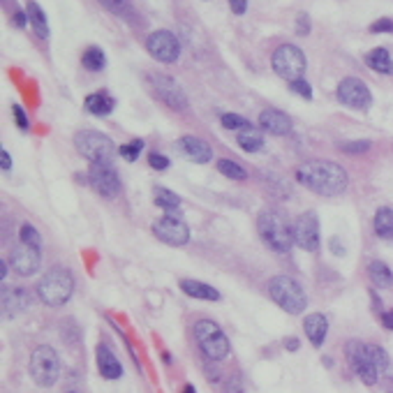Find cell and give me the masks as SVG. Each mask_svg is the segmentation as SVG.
Here are the masks:
<instances>
[{"label": "cell", "mask_w": 393, "mask_h": 393, "mask_svg": "<svg viewBox=\"0 0 393 393\" xmlns=\"http://www.w3.org/2000/svg\"><path fill=\"white\" fill-rule=\"evenodd\" d=\"M0 158H3V169L8 172V169L12 167V158H10V153L8 151H0Z\"/></svg>", "instance_id": "obj_45"}, {"label": "cell", "mask_w": 393, "mask_h": 393, "mask_svg": "<svg viewBox=\"0 0 393 393\" xmlns=\"http://www.w3.org/2000/svg\"><path fill=\"white\" fill-rule=\"evenodd\" d=\"M338 100L349 109H368L372 104V93L365 81L356 77H347L338 84Z\"/></svg>", "instance_id": "obj_11"}, {"label": "cell", "mask_w": 393, "mask_h": 393, "mask_svg": "<svg viewBox=\"0 0 393 393\" xmlns=\"http://www.w3.org/2000/svg\"><path fill=\"white\" fill-rule=\"evenodd\" d=\"M88 179H91V185L102 196H109L111 199V196H116L120 192V179H118L116 169L111 167V162H98V165H91Z\"/></svg>", "instance_id": "obj_15"}, {"label": "cell", "mask_w": 393, "mask_h": 393, "mask_svg": "<svg viewBox=\"0 0 393 393\" xmlns=\"http://www.w3.org/2000/svg\"><path fill=\"white\" fill-rule=\"evenodd\" d=\"M382 324L389 331H393V310H389V313H382Z\"/></svg>", "instance_id": "obj_44"}, {"label": "cell", "mask_w": 393, "mask_h": 393, "mask_svg": "<svg viewBox=\"0 0 393 393\" xmlns=\"http://www.w3.org/2000/svg\"><path fill=\"white\" fill-rule=\"evenodd\" d=\"M181 289L185 291L188 296H192V299H201V301H218L220 299L218 289H213L211 284L199 282V280H181Z\"/></svg>", "instance_id": "obj_23"}, {"label": "cell", "mask_w": 393, "mask_h": 393, "mask_svg": "<svg viewBox=\"0 0 393 393\" xmlns=\"http://www.w3.org/2000/svg\"><path fill=\"white\" fill-rule=\"evenodd\" d=\"M74 146H77V151L84 155L86 160H91V165H98V162H111L113 153H116L113 141L107 137V134L98 132V130L77 132V137H74Z\"/></svg>", "instance_id": "obj_6"}, {"label": "cell", "mask_w": 393, "mask_h": 393, "mask_svg": "<svg viewBox=\"0 0 393 393\" xmlns=\"http://www.w3.org/2000/svg\"><path fill=\"white\" fill-rule=\"evenodd\" d=\"M236 141H239V146L248 153H257L264 148V134L257 130L255 125H248V127H243V130H239Z\"/></svg>", "instance_id": "obj_24"}, {"label": "cell", "mask_w": 393, "mask_h": 393, "mask_svg": "<svg viewBox=\"0 0 393 393\" xmlns=\"http://www.w3.org/2000/svg\"><path fill=\"white\" fill-rule=\"evenodd\" d=\"M303 327H306L308 340L313 342L315 347H322L324 340H327V333H329V322H327V317L320 315V313H313V315L306 317Z\"/></svg>", "instance_id": "obj_21"}, {"label": "cell", "mask_w": 393, "mask_h": 393, "mask_svg": "<svg viewBox=\"0 0 393 393\" xmlns=\"http://www.w3.org/2000/svg\"><path fill=\"white\" fill-rule=\"evenodd\" d=\"M10 266H12L15 273L24 275V277L37 273V271H39V250H33V248L24 246V243H21L19 248L12 250Z\"/></svg>", "instance_id": "obj_16"}, {"label": "cell", "mask_w": 393, "mask_h": 393, "mask_svg": "<svg viewBox=\"0 0 393 393\" xmlns=\"http://www.w3.org/2000/svg\"><path fill=\"white\" fill-rule=\"evenodd\" d=\"M141 151H144V141H141V139H134L132 144H125V146L118 148V153L123 155L127 162H134V160H137Z\"/></svg>", "instance_id": "obj_36"}, {"label": "cell", "mask_w": 393, "mask_h": 393, "mask_svg": "<svg viewBox=\"0 0 393 393\" xmlns=\"http://www.w3.org/2000/svg\"><path fill=\"white\" fill-rule=\"evenodd\" d=\"M194 338L199 342L201 351L211 361H222L229 356V338L225 336L218 324L211 320H199L194 324Z\"/></svg>", "instance_id": "obj_5"}, {"label": "cell", "mask_w": 393, "mask_h": 393, "mask_svg": "<svg viewBox=\"0 0 393 393\" xmlns=\"http://www.w3.org/2000/svg\"><path fill=\"white\" fill-rule=\"evenodd\" d=\"M291 93H296V95H301L303 100H313V88H310L308 81H303V79H296V81H291Z\"/></svg>", "instance_id": "obj_37"}, {"label": "cell", "mask_w": 393, "mask_h": 393, "mask_svg": "<svg viewBox=\"0 0 393 393\" xmlns=\"http://www.w3.org/2000/svg\"><path fill=\"white\" fill-rule=\"evenodd\" d=\"M113 107H116V100L104 91L91 93L86 98V109L91 111L93 116H109V113L113 111Z\"/></svg>", "instance_id": "obj_22"}, {"label": "cell", "mask_w": 393, "mask_h": 393, "mask_svg": "<svg viewBox=\"0 0 393 393\" xmlns=\"http://www.w3.org/2000/svg\"><path fill=\"white\" fill-rule=\"evenodd\" d=\"M365 63H368L370 70H375L379 74H393L391 53L386 51L384 46H377V49H372L368 56H365Z\"/></svg>", "instance_id": "obj_26"}, {"label": "cell", "mask_w": 393, "mask_h": 393, "mask_svg": "<svg viewBox=\"0 0 393 393\" xmlns=\"http://www.w3.org/2000/svg\"><path fill=\"white\" fill-rule=\"evenodd\" d=\"M179 148L185 158H190L192 162H199V165H206V162L213 160V148L199 137H183L179 141Z\"/></svg>", "instance_id": "obj_18"}, {"label": "cell", "mask_w": 393, "mask_h": 393, "mask_svg": "<svg viewBox=\"0 0 393 393\" xmlns=\"http://www.w3.org/2000/svg\"><path fill=\"white\" fill-rule=\"evenodd\" d=\"M220 123L225 130H243V127H248L250 123L243 116H239V113H222Z\"/></svg>", "instance_id": "obj_34"}, {"label": "cell", "mask_w": 393, "mask_h": 393, "mask_svg": "<svg viewBox=\"0 0 393 393\" xmlns=\"http://www.w3.org/2000/svg\"><path fill=\"white\" fill-rule=\"evenodd\" d=\"M12 113H15V118H17V125L19 127H21V130H28V116H26V113H24V109H21V107H19V104H15V107H12Z\"/></svg>", "instance_id": "obj_41"}, {"label": "cell", "mask_w": 393, "mask_h": 393, "mask_svg": "<svg viewBox=\"0 0 393 393\" xmlns=\"http://www.w3.org/2000/svg\"><path fill=\"white\" fill-rule=\"evenodd\" d=\"M218 172L222 176H227V179H234V181H243V179H246V169L239 167L232 160H227V158L225 160H218Z\"/></svg>", "instance_id": "obj_32"}, {"label": "cell", "mask_w": 393, "mask_h": 393, "mask_svg": "<svg viewBox=\"0 0 393 393\" xmlns=\"http://www.w3.org/2000/svg\"><path fill=\"white\" fill-rule=\"evenodd\" d=\"M268 294L284 313L289 315H301L308 306L306 291L291 275H275L268 282Z\"/></svg>", "instance_id": "obj_4"}, {"label": "cell", "mask_w": 393, "mask_h": 393, "mask_svg": "<svg viewBox=\"0 0 393 393\" xmlns=\"http://www.w3.org/2000/svg\"><path fill=\"white\" fill-rule=\"evenodd\" d=\"M81 63H84L86 70L100 72V70H104L107 56L102 53V49H98V46H88V49L84 51V56H81Z\"/></svg>", "instance_id": "obj_31"}, {"label": "cell", "mask_w": 393, "mask_h": 393, "mask_svg": "<svg viewBox=\"0 0 393 393\" xmlns=\"http://www.w3.org/2000/svg\"><path fill=\"white\" fill-rule=\"evenodd\" d=\"M284 347L289 351H296L299 349V340H296V338H287V340H284Z\"/></svg>", "instance_id": "obj_46"}, {"label": "cell", "mask_w": 393, "mask_h": 393, "mask_svg": "<svg viewBox=\"0 0 393 393\" xmlns=\"http://www.w3.org/2000/svg\"><path fill=\"white\" fill-rule=\"evenodd\" d=\"M271 65H273L277 77L287 81H296L306 72V56H303V51L296 44H280L273 51Z\"/></svg>", "instance_id": "obj_7"}, {"label": "cell", "mask_w": 393, "mask_h": 393, "mask_svg": "<svg viewBox=\"0 0 393 393\" xmlns=\"http://www.w3.org/2000/svg\"><path fill=\"white\" fill-rule=\"evenodd\" d=\"M37 296L39 301L46 303L49 308H60L70 301L72 291H74V277L67 268H51L39 277L37 282Z\"/></svg>", "instance_id": "obj_3"}, {"label": "cell", "mask_w": 393, "mask_h": 393, "mask_svg": "<svg viewBox=\"0 0 393 393\" xmlns=\"http://www.w3.org/2000/svg\"><path fill=\"white\" fill-rule=\"evenodd\" d=\"M183 393H196V391H194V386H190V384H188L185 389H183Z\"/></svg>", "instance_id": "obj_48"}, {"label": "cell", "mask_w": 393, "mask_h": 393, "mask_svg": "<svg viewBox=\"0 0 393 393\" xmlns=\"http://www.w3.org/2000/svg\"><path fill=\"white\" fill-rule=\"evenodd\" d=\"M67 393H74V391H67Z\"/></svg>", "instance_id": "obj_49"}, {"label": "cell", "mask_w": 393, "mask_h": 393, "mask_svg": "<svg viewBox=\"0 0 393 393\" xmlns=\"http://www.w3.org/2000/svg\"><path fill=\"white\" fill-rule=\"evenodd\" d=\"M370 33H393V19H379L370 26Z\"/></svg>", "instance_id": "obj_40"}, {"label": "cell", "mask_w": 393, "mask_h": 393, "mask_svg": "<svg viewBox=\"0 0 393 393\" xmlns=\"http://www.w3.org/2000/svg\"><path fill=\"white\" fill-rule=\"evenodd\" d=\"M153 93L158 95L169 109L174 111H185L188 109V95L183 93V88L176 84V79L167 77V74H148Z\"/></svg>", "instance_id": "obj_10"}, {"label": "cell", "mask_w": 393, "mask_h": 393, "mask_svg": "<svg viewBox=\"0 0 393 393\" xmlns=\"http://www.w3.org/2000/svg\"><path fill=\"white\" fill-rule=\"evenodd\" d=\"M345 153H365L370 148V141H365V139H361V141H349V144H342L340 146Z\"/></svg>", "instance_id": "obj_38"}, {"label": "cell", "mask_w": 393, "mask_h": 393, "mask_svg": "<svg viewBox=\"0 0 393 393\" xmlns=\"http://www.w3.org/2000/svg\"><path fill=\"white\" fill-rule=\"evenodd\" d=\"M347 361L351 365V370H354V375L368 386H372L379 379V370L370 354V345L351 340L347 345Z\"/></svg>", "instance_id": "obj_9"}, {"label": "cell", "mask_w": 393, "mask_h": 393, "mask_svg": "<svg viewBox=\"0 0 393 393\" xmlns=\"http://www.w3.org/2000/svg\"><path fill=\"white\" fill-rule=\"evenodd\" d=\"M33 303L30 291L26 287H5L3 289V310L5 317H17L26 313Z\"/></svg>", "instance_id": "obj_17"}, {"label": "cell", "mask_w": 393, "mask_h": 393, "mask_svg": "<svg viewBox=\"0 0 393 393\" xmlns=\"http://www.w3.org/2000/svg\"><path fill=\"white\" fill-rule=\"evenodd\" d=\"M26 15H28V21L33 26V30H35L39 37H49V24H46V15H44L42 8H39L37 3H28Z\"/></svg>", "instance_id": "obj_28"}, {"label": "cell", "mask_w": 393, "mask_h": 393, "mask_svg": "<svg viewBox=\"0 0 393 393\" xmlns=\"http://www.w3.org/2000/svg\"><path fill=\"white\" fill-rule=\"evenodd\" d=\"M60 372V358L49 345H39L30 354V375L39 386H53Z\"/></svg>", "instance_id": "obj_8"}, {"label": "cell", "mask_w": 393, "mask_h": 393, "mask_svg": "<svg viewBox=\"0 0 393 393\" xmlns=\"http://www.w3.org/2000/svg\"><path fill=\"white\" fill-rule=\"evenodd\" d=\"M153 194H155V204H158L160 208H165L169 215L181 208V196L176 194V192H172V190H167V188H155Z\"/></svg>", "instance_id": "obj_30"}, {"label": "cell", "mask_w": 393, "mask_h": 393, "mask_svg": "<svg viewBox=\"0 0 393 393\" xmlns=\"http://www.w3.org/2000/svg\"><path fill=\"white\" fill-rule=\"evenodd\" d=\"M296 181L306 185L310 192L322 196H338L347 190V172L329 160H313L296 169Z\"/></svg>", "instance_id": "obj_1"}, {"label": "cell", "mask_w": 393, "mask_h": 393, "mask_svg": "<svg viewBox=\"0 0 393 393\" xmlns=\"http://www.w3.org/2000/svg\"><path fill=\"white\" fill-rule=\"evenodd\" d=\"M257 229H259L262 241L273 253L284 255L294 246V225H289L287 215L280 211H273V208L262 211L259 218H257Z\"/></svg>", "instance_id": "obj_2"}, {"label": "cell", "mask_w": 393, "mask_h": 393, "mask_svg": "<svg viewBox=\"0 0 393 393\" xmlns=\"http://www.w3.org/2000/svg\"><path fill=\"white\" fill-rule=\"evenodd\" d=\"M153 234L158 236L162 243L167 246H185L190 241V227L183 222L181 218H174V215H165V218L153 222Z\"/></svg>", "instance_id": "obj_14"}, {"label": "cell", "mask_w": 393, "mask_h": 393, "mask_svg": "<svg viewBox=\"0 0 393 393\" xmlns=\"http://www.w3.org/2000/svg\"><path fill=\"white\" fill-rule=\"evenodd\" d=\"M0 268H3L0 271V277L5 280V277H8V262H0Z\"/></svg>", "instance_id": "obj_47"}, {"label": "cell", "mask_w": 393, "mask_h": 393, "mask_svg": "<svg viewBox=\"0 0 393 393\" xmlns=\"http://www.w3.org/2000/svg\"><path fill=\"white\" fill-rule=\"evenodd\" d=\"M259 125L264 132L275 134V137H282L291 130V120L284 111L280 109H264L259 113Z\"/></svg>", "instance_id": "obj_19"}, {"label": "cell", "mask_w": 393, "mask_h": 393, "mask_svg": "<svg viewBox=\"0 0 393 393\" xmlns=\"http://www.w3.org/2000/svg\"><path fill=\"white\" fill-rule=\"evenodd\" d=\"M21 243L24 246H28V248H33V250H39L42 248V236H39V232L33 225H24L21 227Z\"/></svg>", "instance_id": "obj_33"}, {"label": "cell", "mask_w": 393, "mask_h": 393, "mask_svg": "<svg viewBox=\"0 0 393 393\" xmlns=\"http://www.w3.org/2000/svg\"><path fill=\"white\" fill-rule=\"evenodd\" d=\"M294 243L306 253H317L320 250V222L313 211L303 213L294 222Z\"/></svg>", "instance_id": "obj_13"}, {"label": "cell", "mask_w": 393, "mask_h": 393, "mask_svg": "<svg viewBox=\"0 0 393 393\" xmlns=\"http://www.w3.org/2000/svg\"><path fill=\"white\" fill-rule=\"evenodd\" d=\"M148 165H151L153 169H158V172H165V169L169 167V160L160 153H151L148 155Z\"/></svg>", "instance_id": "obj_39"}, {"label": "cell", "mask_w": 393, "mask_h": 393, "mask_svg": "<svg viewBox=\"0 0 393 393\" xmlns=\"http://www.w3.org/2000/svg\"><path fill=\"white\" fill-rule=\"evenodd\" d=\"M370 354H372V361H375L379 375H384L386 370H389V354L379 347V345H370Z\"/></svg>", "instance_id": "obj_35"}, {"label": "cell", "mask_w": 393, "mask_h": 393, "mask_svg": "<svg viewBox=\"0 0 393 393\" xmlns=\"http://www.w3.org/2000/svg\"><path fill=\"white\" fill-rule=\"evenodd\" d=\"M146 49L155 60H160V63H174V60H179V56H181L179 39H176L174 33H169V30L151 33L146 39Z\"/></svg>", "instance_id": "obj_12"}, {"label": "cell", "mask_w": 393, "mask_h": 393, "mask_svg": "<svg viewBox=\"0 0 393 393\" xmlns=\"http://www.w3.org/2000/svg\"><path fill=\"white\" fill-rule=\"evenodd\" d=\"M372 227H375V234L384 241H393V208L382 206L375 213V220H372Z\"/></svg>", "instance_id": "obj_25"}, {"label": "cell", "mask_w": 393, "mask_h": 393, "mask_svg": "<svg viewBox=\"0 0 393 393\" xmlns=\"http://www.w3.org/2000/svg\"><path fill=\"white\" fill-rule=\"evenodd\" d=\"M98 370L104 379H118L123 375V365L104 342L98 345Z\"/></svg>", "instance_id": "obj_20"}, {"label": "cell", "mask_w": 393, "mask_h": 393, "mask_svg": "<svg viewBox=\"0 0 393 393\" xmlns=\"http://www.w3.org/2000/svg\"><path fill=\"white\" fill-rule=\"evenodd\" d=\"M368 273H370V280L377 284L379 289H384V287H391L393 284V273H391V268L386 266L384 262H370V266H368Z\"/></svg>", "instance_id": "obj_29"}, {"label": "cell", "mask_w": 393, "mask_h": 393, "mask_svg": "<svg viewBox=\"0 0 393 393\" xmlns=\"http://www.w3.org/2000/svg\"><path fill=\"white\" fill-rule=\"evenodd\" d=\"M229 8H232L234 15H246V10H248V0H229Z\"/></svg>", "instance_id": "obj_42"}, {"label": "cell", "mask_w": 393, "mask_h": 393, "mask_svg": "<svg viewBox=\"0 0 393 393\" xmlns=\"http://www.w3.org/2000/svg\"><path fill=\"white\" fill-rule=\"evenodd\" d=\"M296 33H299V35H308L310 33V19L306 15H301L299 21H296Z\"/></svg>", "instance_id": "obj_43"}, {"label": "cell", "mask_w": 393, "mask_h": 393, "mask_svg": "<svg viewBox=\"0 0 393 393\" xmlns=\"http://www.w3.org/2000/svg\"><path fill=\"white\" fill-rule=\"evenodd\" d=\"M98 3L102 5L104 10H109L113 17H120L130 24L137 21V10H134L130 0H98Z\"/></svg>", "instance_id": "obj_27"}]
</instances>
